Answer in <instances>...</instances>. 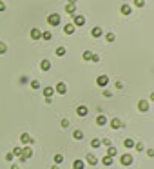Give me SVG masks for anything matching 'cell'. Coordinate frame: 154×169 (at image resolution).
Returning <instances> with one entry per match:
<instances>
[{
  "instance_id": "obj_8",
  "label": "cell",
  "mask_w": 154,
  "mask_h": 169,
  "mask_svg": "<svg viewBox=\"0 0 154 169\" xmlns=\"http://www.w3.org/2000/svg\"><path fill=\"white\" fill-rule=\"evenodd\" d=\"M20 142L26 144V146H29V144H33V138H31L29 133H22V135H20Z\"/></svg>"
},
{
  "instance_id": "obj_35",
  "label": "cell",
  "mask_w": 154,
  "mask_h": 169,
  "mask_svg": "<svg viewBox=\"0 0 154 169\" xmlns=\"http://www.w3.org/2000/svg\"><path fill=\"white\" fill-rule=\"evenodd\" d=\"M134 6H136V7H143V6H145V0H134Z\"/></svg>"
},
{
  "instance_id": "obj_41",
  "label": "cell",
  "mask_w": 154,
  "mask_h": 169,
  "mask_svg": "<svg viewBox=\"0 0 154 169\" xmlns=\"http://www.w3.org/2000/svg\"><path fill=\"white\" fill-rule=\"evenodd\" d=\"M103 96H105V98H111V91H103Z\"/></svg>"
},
{
  "instance_id": "obj_16",
  "label": "cell",
  "mask_w": 154,
  "mask_h": 169,
  "mask_svg": "<svg viewBox=\"0 0 154 169\" xmlns=\"http://www.w3.org/2000/svg\"><path fill=\"white\" fill-rule=\"evenodd\" d=\"M111 127H112V129H122L123 124H122L120 118H112V120H111Z\"/></svg>"
},
{
  "instance_id": "obj_44",
  "label": "cell",
  "mask_w": 154,
  "mask_h": 169,
  "mask_svg": "<svg viewBox=\"0 0 154 169\" xmlns=\"http://www.w3.org/2000/svg\"><path fill=\"white\" fill-rule=\"evenodd\" d=\"M69 4H73V6H76V0H69Z\"/></svg>"
},
{
  "instance_id": "obj_43",
  "label": "cell",
  "mask_w": 154,
  "mask_h": 169,
  "mask_svg": "<svg viewBox=\"0 0 154 169\" xmlns=\"http://www.w3.org/2000/svg\"><path fill=\"white\" fill-rule=\"evenodd\" d=\"M149 100H152V102H154V91L151 93V96H149Z\"/></svg>"
},
{
  "instance_id": "obj_39",
  "label": "cell",
  "mask_w": 154,
  "mask_h": 169,
  "mask_svg": "<svg viewBox=\"0 0 154 169\" xmlns=\"http://www.w3.org/2000/svg\"><path fill=\"white\" fill-rule=\"evenodd\" d=\"M62 127H69V120H67V118H63V120H62Z\"/></svg>"
},
{
  "instance_id": "obj_31",
  "label": "cell",
  "mask_w": 154,
  "mask_h": 169,
  "mask_svg": "<svg viewBox=\"0 0 154 169\" xmlns=\"http://www.w3.org/2000/svg\"><path fill=\"white\" fill-rule=\"evenodd\" d=\"M42 38H44V40H51V38H53V35L49 33V31H44V33H42Z\"/></svg>"
},
{
  "instance_id": "obj_38",
  "label": "cell",
  "mask_w": 154,
  "mask_h": 169,
  "mask_svg": "<svg viewBox=\"0 0 154 169\" xmlns=\"http://www.w3.org/2000/svg\"><path fill=\"white\" fill-rule=\"evenodd\" d=\"M13 158H15V156H13V153H7V155H6V160H7V162H11Z\"/></svg>"
},
{
  "instance_id": "obj_1",
  "label": "cell",
  "mask_w": 154,
  "mask_h": 169,
  "mask_svg": "<svg viewBox=\"0 0 154 169\" xmlns=\"http://www.w3.org/2000/svg\"><path fill=\"white\" fill-rule=\"evenodd\" d=\"M60 22H62V18H60V15H58V13H51L47 17V24H49V26H60Z\"/></svg>"
},
{
  "instance_id": "obj_42",
  "label": "cell",
  "mask_w": 154,
  "mask_h": 169,
  "mask_svg": "<svg viewBox=\"0 0 154 169\" xmlns=\"http://www.w3.org/2000/svg\"><path fill=\"white\" fill-rule=\"evenodd\" d=\"M4 9H6V4H4L2 0H0V11H4Z\"/></svg>"
},
{
  "instance_id": "obj_27",
  "label": "cell",
  "mask_w": 154,
  "mask_h": 169,
  "mask_svg": "<svg viewBox=\"0 0 154 169\" xmlns=\"http://www.w3.org/2000/svg\"><path fill=\"white\" fill-rule=\"evenodd\" d=\"M91 146H93L94 149L100 147V146H102V140H100V138H93V140H91Z\"/></svg>"
},
{
  "instance_id": "obj_19",
  "label": "cell",
  "mask_w": 154,
  "mask_h": 169,
  "mask_svg": "<svg viewBox=\"0 0 154 169\" xmlns=\"http://www.w3.org/2000/svg\"><path fill=\"white\" fill-rule=\"evenodd\" d=\"M112 162H114V158H112V156H107V155H105V156L102 158V164H103L105 167H111V166H112Z\"/></svg>"
},
{
  "instance_id": "obj_17",
  "label": "cell",
  "mask_w": 154,
  "mask_h": 169,
  "mask_svg": "<svg viewBox=\"0 0 154 169\" xmlns=\"http://www.w3.org/2000/svg\"><path fill=\"white\" fill-rule=\"evenodd\" d=\"M120 11H122V15H125V17H129V15L132 13V7L129 6V4H123V6L120 7Z\"/></svg>"
},
{
  "instance_id": "obj_29",
  "label": "cell",
  "mask_w": 154,
  "mask_h": 169,
  "mask_svg": "<svg viewBox=\"0 0 154 169\" xmlns=\"http://www.w3.org/2000/svg\"><path fill=\"white\" fill-rule=\"evenodd\" d=\"M105 40L107 42H114V40H116V35H114V33H107L105 35Z\"/></svg>"
},
{
  "instance_id": "obj_3",
  "label": "cell",
  "mask_w": 154,
  "mask_h": 169,
  "mask_svg": "<svg viewBox=\"0 0 154 169\" xmlns=\"http://www.w3.org/2000/svg\"><path fill=\"white\" fill-rule=\"evenodd\" d=\"M31 156H33V149L29 147V146L24 147V149H22V155H20V162H26L27 158H31Z\"/></svg>"
},
{
  "instance_id": "obj_33",
  "label": "cell",
  "mask_w": 154,
  "mask_h": 169,
  "mask_svg": "<svg viewBox=\"0 0 154 169\" xmlns=\"http://www.w3.org/2000/svg\"><path fill=\"white\" fill-rule=\"evenodd\" d=\"M22 155V147H15L13 149V156H20Z\"/></svg>"
},
{
  "instance_id": "obj_45",
  "label": "cell",
  "mask_w": 154,
  "mask_h": 169,
  "mask_svg": "<svg viewBox=\"0 0 154 169\" xmlns=\"http://www.w3.org/2000/svg\"><path fill=\"white\" fill-rule=\"evenodd\" d=\"M51 169H60V167H58V166H56V164H54V166H53Z\"/></svg>"
},
{
  "instance_id": "obj_24",
  "label": "cell",
  "mask_w": 154,
  "mask_h": 169,
  "mask_svg": "<svg viewBox=\"0 0 154 169\" xmlns=\"http://www.w3.org/2000/svg\"><path fill=\"white\" fill-rule=\"evenodd\" d=\"M73 136H74V140H82V138H83V131H82V129H76V131L73 133Z\"/></svg>"
},
{
  "instance_id": "obj_2",
  "label": "cell",
  "mask_w": 154,
  "mask_h": 169,
  "mask_svg": "<svg viewBox=\"0 0 154 169\" xmlns=\"http://www.w3.org/2000/svg\"><path fill=\"white\" fill-rule=\"evenodd\" d=\"M120 162H122V166H132V162H134V158H132V155H129V153H125V155H122L120 156Z\"/></svg>"
},
{
  "instance_id": "obj_14",
  "label": "cell",
  "mask_w": 154,
  "mask_h": 169,
  "mask_svg": "<svg viewBox=\"0 0 154 169\" xmlns=\"http://www.w3.org/2000/svg\"><path fill=\"white\" fill-rule=\"evenodd\" d=\"M74 31H76L74 24H65V26H63V33H65V35H73Z\"/></svg>"
},
{
  "instance_id": "obj_30",
  "label": "cell",
  "mask_w": 154,
  "mask_h": 169,
  "mask_svg": "<svg viewBox=\"0 0 154 169\" xmlns=\"http://www.w3.org/2000/svg\"><path fill=\"white\" fill-rule=\"evenodd\" d=\"M7 51V44L6 42H0V55H4Z\"/></svg>"
},
{
  "instance_id": "obj_36",
  "label": "cell",
  "mask_w": 154,
  "mask_h": 169,
  "mask_svg": "<svg viewBox=\"0 0 154 169\" xmlns=\"http://www.w3.org/2000/svg\"><path fill=\"white\" fill-rule=\"evenodd\" d=\"M134 147H136V151H143L145 149V146H143L141 142H138V144H134Z\"/></svg>"
},
{
  "instance_id": "obj_22",
  "label": "cell",
  "mask_w": 154,
  "mask_h": 169,
  "mask_svg": "<svg viewBox=\"0 0 154 169\" xmlns=\"http://www.w3.org/2000/svg\"><path fill=\"white\" fill-rule=\"evenodd\" d=\"M134 144H136V142H134L132 138H125V140H123V146H125L127 149H132V147H134Z\"/></svg>"
},
{
  "instance_id": "obj_28",
  "label": "cell",
  "mask_w": 154,
  "mask_h": 169,
  "mask_svg": "<svg viewBox=\"0 0 154 169\" xmlns=\"http://www.w3.org/2000/svg\"><path fill=\"white\" fill-rule=\"evenodd\" d=\"M53 160H54V164H56V166H60V164L63 162V155H54Z\"/></svg>"
},
{
  "instance_id": "obj_18",
  "label": "cell",
  "mask_w": 154,
  "mask_h": 169,
  "mask_svg": "<svg viewBox=\"0 0 154 169\" xmlns=\"http://www.w3.org/2000/svg\"><path fill=\"white\" fill-rule=\"evenodd\" d=\"M40 69L42 71H49V69H51V62H49L47 58H44V60L40 62Z\"/></svg>"
},
{
  "instance_id": "obj_40",
  "label": "cell",
  "mask_w": 154,
  "mask_h": 169,
  "mask_svg": "<svg viewBox=\"0 0 154 169\" xmlns=\"http://www.w3.org/2000/svg\"><path fill=\"white\" fill-rule=\"evenodd\" d=\"M147 156H149V158L154 156V149H149V151H147Z\"/></svg>"
},
{
  "instance_id": "obj_32",
  "label": "cell",
  "mask_w": 154,
  "mask_h": 169,
  "mask_svg": "<svg viewBox=\"0 0 154 169\" xmlns=\"http://www.w3.org/2000/svg\"><path fill=\"white\" fill-rule=\"evenodd\" d=\"M31 87L33 89H40V80H31Z\"/></svg>"
},
{
  "instance_id": "obj_12",
  "label": "cell",
  "mask_w": 154,
  "mask_h": 169,
  "mask_svg": "<svg viewBox=\"0 0 154 169\" xmlns=\"http://www.w3.org/2000/svg\"><path fill=\"white\" fill-rule=\"evenodd\" d=\"M91 35H93L94 38H100L102 35H103V31H102V27H100V26H94V27L91 29Z\"/></svg>"
},
{
  "instance_id": "obj_9",
  "label": "cell",
  "mask_w": 154,
  "mask_h": 169,
  "mask_svg": "<svg viewBox=\"0 0 154 169\" xmlns=\"http://www.w3.org/2000/svg\"><path fill=\"white\" fill-rule=\"evenodd\" d=\"M87 113H89L87 106H78V107H76V115H78V116L83 118V116H87Z\"/></svg>"
},
{
  "instance_id": "obj_13",
  "label": "cell",
  "mask_w": 154,
  "mask_h": 169,
  "mask_svg": "<svg viewBox=\"0 0 154 169\" xmlns=\"http://www.w3.org/2000/svg\"><path fill=\"white\" fill-rule=\"evenodd\" d=\"M107 116L105 115H98L96 116V124H98V126H100V127H103V126H107Z\"/></svg>"
},
{
  "instance_id": "obj_20",
  "label": "cell",
  "mask_w": 154,
  "mask_h": 169,
  "mask_svg": "<svg viewBox=\"0 0 154 169\" xmlns=\"http://www.w3.org/2000/svg\"><path fill=\"white\" fill-rule=\"evenodd\" d=\"M85 167V162L83 160H74L73 162V169H83Z\"/></svg>"
},
{
  "instance_id": "obj_26",
  "label": "cell",
  "mask_w": 154,
  "mask_h": 169,
  "mask_svg": "<svg viewBox=\"0 0 154 169\" xmlns=\"http://www.w3.org/2000/svg\"><path fill=\"white\" fill-rule=\"evenodd\" d=\"M82 58H83V60H93V51H83Z\"/></svg>"
},
{
  "instance_id": "obj_34",
  "label": "cell",
  "mask_w": 154,
  "mask_h": 169,
  "mask_svg": "<svg viewBox=\"0 0 154 169\" xmlns=\"http://www.w3.org/2000/svg\"><path fill=\"white\" fill-rule=\"evenodd\" d=\"M102 146L111 147V146H112V140H109V138H103V140H102Z\"/></svg>"
},
{
  "instance_id": "obj_23",
  "label": "cell",
  "mask_w": 154,
  "mask_h": 169,
  "mask_svg": "<svg viewBox=\"0 0 154 169\" xmlns=\"http://www.w3.org/2000/svg\"><path fill=\"white\" fill-rule=\"evenodd\" d=\"M65 13L74 15V13H76V6H73V4H67V6H65Z\"/></svg>"
},
{
  "instance_id": "obj_46",
  "label": "cell",
  "mask_w": 154,
  "mask_h": 169,
  "mask_svg": "<svg viewBox=\"0 0 154 169\" xmlns=\"http://www.w3.org/2000/svg\"><path fill=\"white\" fill-rule=\"evenodd\" d=\"M11 169H18V166H13V167H11Z\"/></svg>"
},
{
  "instance_id": "obj_4",
  "label": "cell",
  "mask_w": 154,
  "mask_h": 169,
  "mask_svg": "<svg viewBox=\"0 0 154 169\" xmlns=\"http://www.w3.org/2000/svg\"><path fill=\"white\" fill-rule=\"evenodd\" d=\"M73 24H74V27H82L83 24H85V17H82V15H74Z\"/></svg>"
},
{
  "instance_id": "obj_10",
  "label": "cell",
  "mask_w": 154,
  "mask_h": 169,
  "mask_svg": "<svg viewBox=\"0 0 154 169\" xmlns=\"http://www.w3.org/2000/svg\"><path fill=\"white\" fill-rule=\"evenodd\" d=\"M31 38H33V40H40V38H42V31L38 27H33L31 29Z\"/></svg>"
},
{
  "instance_id": "obj_5",
  "label": "cell",
  "mask_w": 154,
  "mask_h": 169,
  "mask_svg": "<svg viewBox=\"0 0 154 169\" xmlns=\"http://www.w3.org/2000/svg\"><path fill=\"white\" fill-rule=\"evenodd\" d=\"M109 84V77L107 75H100V77L96 78V86H100V87H105Z\"/></svg>"
},
{
  "instance_id": "obj_11",
  "label": "cell",
  "mask_w": 154,
  "mask_h": 169,
  "mask_svg": "<svg viewBox=\"0 0 154 169\" xmlns=\"http://www.w3.org/2000/svg\"><path fill=\"white\" fill-rule=\"evenodd\" d=\"M138 109H140L141 113H147L149 111V100H140L138 102Z\"/></svg>"
},
{
  "instance_id": "obj_7",
  "label": "cell",
  "mask_w": 154,
  "mask_h": 169,
  "mask_svg": "<svg viewBox=\"0 0 154 169\" xmlns=\"http://www.w3.org/2000/svg\"><path fill=\"white\" fill-rule=\"evenodd\" d=\"M85 162L89 164V166H96V164H98V156L93 155V153H89V155L85 156Z\"/></svg>"
},
{
  "instance_id": "obj_15",
  "label": "cell",
  "mask_w": 154,
  "mask_h": 169,
  "mask_svg": "<svg viewBox=\"0 0 154 169\" xmlns=\"http://www.w3.org/2000/svg\"><path fill=\"white\" fill-rule=\"evenodd\" d=\"M53 95H54V87H51V86L44 87V96L46 98H53Z\"/></svg>"
},
{
  "instance_id": "obj_21",
  "label": "cell",
  "mask_w": 154,
  "mask_h": 169,
  "mask_svg": "<svg viewBox=\"0 0 154 169\" xmlns=\"http://www.w3.org/2000/svg\"><path fill=\"white\" fill-rule=\"evenodd\" d=\"M107 156H112V158H114V156H118V149L114 147V146H111V147L107 149Z\"/></svg>"
},
{
  "instance_id": "obj_25",
  "label": "cell",
  "mask_w": 154,
  "mask_h": 169,
  "mask_svg": "<svg viewBox=\"0 0 154 169\" xmlns=\"http://www.w3.org/2000/svg\"><path fill=\"white\" fill-rule=\"evenodd\" d=\"M54 53H56V57H63V55L67 53V49L63 46H60V47H56V51H54Z\"/></svg>"
},
{
  "instance_id": "obj_37",
  "label": "cell",
  "mask_w": 154,
  "mask_h": 169,
  "mask_svg": "<svg viewBox=\"0 0 154 169\" xmlns=\"http://www.w3.org/2000/svg\"><path fill=\"white\" fill-rule=\"evenodd\" d=\"M93 62H100V55H96V53H93Z\"/></svg>"
},
{
  "instance_id": "obj_6",
  "label": "cell",
  "mask_w": 154,
  "mask_h": 169,
  "mask_svg": "<svg viewBox=\"0 0 154 169\" xmlns=\"http://www.w3.org/2000/svg\"><path fill=\"white\" fill-rule=\"evenodd\" d=\"M54 91H56L58 95H65V93H67V86H65L63 82H58L56 87H54Z\"/></svg>"
}]
</instances>
